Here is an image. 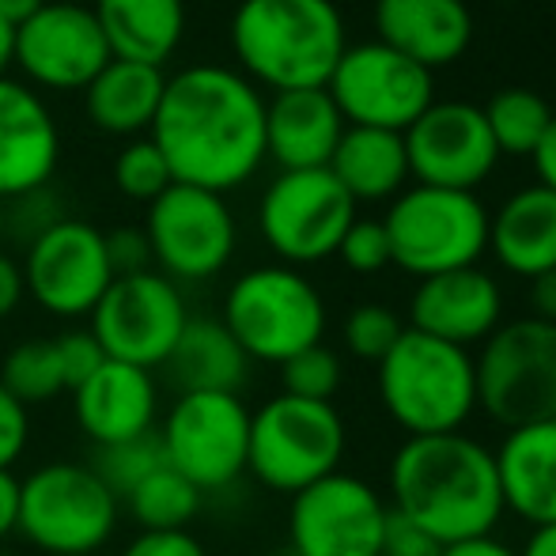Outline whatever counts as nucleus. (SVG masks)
<instances>
[{
    "instance_id": "1",
    "label": "nucleus",
    "mask_w": 556,
    "mask_h": 556,
    "mask_svg": "<svg viewBox=\"0 0 556 556\" xmlns=\"http://www.w3.org/2000/svg\"><path fill=\"white\" fill-rule=\"evenodd\" d=\"M170 178L227 193L247 186L265 163L262 88L227 65H190L167 76L163 103L148 129Z\"/></svg>"
},
{
    "instance_id": "2",
    "label": "nucleus",
    "mask_w": 556,
    "mask_h": 556,
    "mask_svg": "<svg viewBox=\"0 0 556 556\" xmlns=\"http://www.w3.org/2000/svg\"><path fill=\"white\" fill-rule=\"evenodd\" d=\"M390 511L443 545L496 534L504 522L496 454L466 432L413 435L390 458Z\"/></svg>"
},
{
    "instance_id": "3",
    "label": "nucleus",
    "mask_w": 556,
    "mask_h": 556,
    "mask_svg": "<svg viewBox=\"0 0 556 556\" xmlns=\"http://www.w3.org/2000/svg\"><path fill=\"white\" fill-rule=\"evenodd\" d=\"M349 50L344 15L333 0H239L231 53L254 88H326Z\"/></svg>"
},
{
    "instance_id": "4",
    "label": "nucleus",
    "mask_w": 556,
    "mask_h": 556,
    "mask_svg": "<svg viewBox=\"0 0 556 556\" xmlns=\"http://www.w3.org/2000/svg\"><path fill=\"white\" fill-rule=\"evenodd\" d=\"M379 402L387 417L413 435L462 432L477 413V367L473 352L446 344L440 337L409 330L379 359Z\"/></svg>"
},
{
    "instance_id": "5",
    "label": "nucleus",
    "mask_w": 556,
    "mask_h": 556,
    "mask_svg": "<svg viewBox=\"0 0 556 556\" xmlns=\"http://www.w3.org/2000/svg\"><path fill=\"white\" fill-rule=\"evenodd\" d=\"M117 522L122 500L84 462H46L20 481L15 534L42 556H99Z\"/></svg>"
},
{
    "instance_id": "6",
    "label": "nucleus",
    "mask_w": 556,
    "mask_h": 556,
    "mask_svg": "<svg viewBox=\"0 0 556 556\" xmlns=\"http://www.w3.org/2000/svg\"><path fill=\"white\" fill-rule=\"evenodd\" d=\"M220 323L231 330L250 364L280 367L295 352L323 344L326 300L292 265H257L231 280Z\"/></svg>"
},
{
    "instance_id": "7",
    "label": "nucleus",
    "mask_w": 556,
    "mask_h": 556,
    "mask_svg": "<svg viewBox=\"0 0 556 556\" xmlns=\"http://www.w3.org/2000/svg\"><path fill=\"white\" fill-rule=\"evenodd\" d=\"M349 428L333 402L273 394L250 413L247 473L269 492L295 496L341 469Z\"/></svg>"
},
{
    "instance_id": "8",
    "label": "nucleus",
    "mask_w": 556,
    "mask_h": 556,
    "mask_svg": "<svg viewBox=\"0 0 556 556\" xmlns=\"http://www.w3.org/2000/svg\"><path fill=\"white\" fill-rule=\"evenodd\" d=\"M382 227L394 265L417 280L469 269L489 250V208L477 193L417 182L397 193Z\"/></svg>"
},
{
    "instance_id": "9",
    "label": "nucleus",
    "mask_w": 556,
    "mask_h": 556,
    "mask_svg": "<svg viewBox=\"0 0 556 556\" xmlns=\"http://www.w3.org/2000/svg\"><path fill=\"white\" fill-rule=\"evenodd\" d=\"M477 409L522 428L556 417V326L538 318L504 323L477 344Z\"/></svg>"
},
{
    "instance_id": "10",
    "label": "nucleus",
    "mask_w": 556,
    "mask_h": 556,
    "mask_svg": "<svg viewBox=\"0 0 556 556\" xmlns=\"http://www.w3.org/2000/svg\"><path fill=\"white\" fill-rule=\"evenodd\" d=\"M163 462L193 489L224 492L247 473L250 409L239 394H178L155 428Z\"/></svg>"
},
{
    "instance_id": "11",
    "label": "nucleus",
    "mask_w": 556,
    "mask_h": 556,
    "mask_svg": "<svg viewBox=\"0 0 556 556\" xmlns=\"http://www.w3.org/2000/svg\"><path fill=\"white\" fill-rule=\"evenodd\" d=\"M144 235L152 247V269L178 288L220 277L239 247V224L224 193L182 182H170L148 205Z\"/></svg>"
},
{
    "instance_id": "12",
    "label": "nucleus",
    "mask_w": 556,
    "mask_h": 556,
    "mask_svg": "<svg viewBox=\"0 0 556 556\" xmlns=\"http://www.w3.org/2000/svg\"><path fill=\"white\" fill-rule=\"evenodd\" d=\"M356 220V201L330 175L318 170H280L262 193L257 231L285 265H315L337 254L344 231Z\"/></svg>"
},
{
    "instance_id": "13",
    "label": "nucleus",
    "mask_w": 556,
    "mask_h": 556,
    "mask_svg": "<svg viewBox=\"0 0 556 556\" xmlns=\"http://www.w3.org/2000/svg\"><path fill=\"white\" fill-rule=\"evenodd\" d=\"M186 323H190V307L182 288L163 273L144 269L132 277H114L99 307L91 311L88 330L106 359L155 371L175 352Z\"/></svg>"
},
{
    "instance_id": "14",
    "label": "nucleus",
    "mask_w": 556,
    "mask_h": 556,
    "mask_svg": "<svg viewBox=\"0 0 556 556\" xmlns=\"http://www.w3.org/2000/svg\"><path fill=\"white\" fill-rule=\"evenodd\" d=\"M326 91L341 111L344 125L390 132H405L435 103L432 73L382 42L349 46L337 61Z\"/></svg>"
},
{
    "instance_id": "15",
    "label": "nucleus",
    "mask_w": 556,
    "mask_h": 556,
    "mask_svg": "<svg viewBox=\"0 0 556 556\" xmlns=\"http://www.w3.org/2000/svg\"><path fill=\"white\" fill-rule=\"evenodd\" d=\"M390 504L356 473H337L307 484L288 507V549L300 556H379Z\"/></svg>"
},
{
    "instance_id": "16",
    "label": "nucleus",
    "mask_w": 556,
    "mask_h": 556,
    "mask_svg": "<svg viewBox=\"0 0 556 556\" xmlns=\"http://www.w3.org/2000/svg\"><path fill=\"white\" fill-rule=\"evenodd\" d=\"M23 285L27 295L53 318H91L106 288L114 285L111 257H106V231L96 224L65 216L42 231L23 257Z\"/></svg>"
},
{
    "instance_id": "17",
    "label": "nucleus",
    "mask_w": 556,
    "mask_h": 556,
    "mask_svg": "<svg viewBox=\"0 0 556 556\" xmlns=\"http://www.w3.org/2000/svg\"><path fill=\"white\" fill-rule=\"evenodd\" d=\"M111 61L96 12L73 0H46L27 23L12 30V65L30 88L84 91Z\"/></svg>"
},
{
    "instance_id": "18",
    "label": "nucleus",
    "mask_w": 556,
    "mask_h": 556,
    "mask_svg": "<svg viewBox=\"0 0 556 556\" xmlns=\"http://www.w3.org/2000/svg\"><path fill=\"white\" fill-rule=\"evenodd\" d=\"M402 137L409 152V175L420 186L473 193L500 163L484 111L462 99L432 103Z\"/></svg>"
},
{
    "instance_id": "19",
    "label": "nucleus",
    "mask_w": 556,
    "mask_h": 556,
    "mask_svg": "<svg viewBox=\"0 0 556 556\" xmlns=\"http://www.w3.org/2000/svg\"><path fill=\"white\" fill-rule=\"evenodd\" d=\"M76 428L99 446L129 443L160 428V382L155 371L103 359L80 387L73 390Z\"/></svg>"
},
{
    "instance_id": "20",
    "label": "nucleus",
    "mask_w": 556,
    "mask_h": 556,
    "mask_svg": "<svg viewBox=\"0 0 556 556\" xmlns=\"http://www.w3.org/2000/svg\"><path fill=\"white\" fill-rule=\"evenodd\" d=\"M500 326H504V292L481 265L425 277L413 288L409 330L473 352V344H484Z\"/></svg>"
},
{
    "instance_id": "21",
    "label": "nucleus",
    "mask_w": 556,
    "mask_h": 556,
    "mask_svg": "<svg viewBox=\"0 0 556 556\" xmlns=\"http://www.w3.org/2000/svg\"><path fill=\"white\" fill-rule=\"evenodd\" d=\"M61 160V129L30 84L0 76V205L46 190Z\"/></svg>"
},
{
    "instance_id": "22",
    "label": "nucleus",
    "mask_w": 556,
    "mask_h": 556,
    "mask_svg": "<svg viewBox=\"0 0 556 556\" xmlns=\"http://www.w3.org/2000/svg\"><path fill=\"white\" fill-rule=\"evenodd\" d=\"M344 129L349 125L326 88L277 91L265 99V160L280 170L330 167Z\"/></svg>"
},
{
    "instance_id": "23",
    "label": "nucleus",
    "mask_w": 556,
    "mask_h": 556,
    "mask_svg": "<svg viewBox=\"0 0 556 556\" xmlns=\"http://www.w3.org/2000/svg\"><path fill=\"white\" fill-rule=\"evenodd\" d=\"M375 35L432 73L469 50L473 15L466 0H375Z\"/></svg>"
},
{
    "instance_id": "24",
    "label": "nucleus",
    "mask_w": 556,
    "mask_h": 556,
    "mask_svg": "<svg viewBox=\"0 0 556 556\" xmlns=\"http://www.w3.org/2000/svg\"><path fill=\"white\" fill-rule=\"evenodd\" d=\"M504 511L530 522V530L556 522V417L507 428L496 451Z\"/></svg>"
},
{
    "instance_id": "25",
    "label": "nucleus",
    "mask_w": 556,
    "mask_h": 556,
    "mask_svg": "<svg viewBox=\"0 0 556 556\" xmlns=\"http://www.w3.org/2000/svg\"><path fill=\"white\" fill-rule=\"evenodd\" d=\"M489 250L511 277L534 280L556 269V193L522 186L489 216Z\"/></svg>"
},
{
    "instance_id": "26",
    "label": "nucleus",
    "mask_w": 556,
    "mask_h": 556,
    "mask_svg": "<svg viewBox=\"0 0 556 556\" xmlns=\"http://www.w3.org/2000/svg\"><path fill=\"white\" fill-rule=\"evenodd\" d=\"M111 58L163 68L186 38V0H96Z\"/></svg>"
},
{
    "instance_id": "27",
    "label": "nucleus",
    "mask_w": 556,
    "mask_h": 556,
    "mask_svg": "<svg viewBox=\"0 0 556 556\" xmlns=\"http://www.w3.org/2000/svg\"><path fill=\"white\" fill-rule=\"evenodd\" d=\"M163 367L178 394H239L250 379V356L220 318L190 315Z\"/></svg>"
},
{
    "instance_id": "28",
    "label": "nucleus",
    "mask_w": 556,
    "mask_h": 556,
    "mask_svg": "<svg viewBox=\"0 0 556 556\" xmlns=\"http://www.w3.org/2000/svg\"><path fill=\"white\" fill-rule=\"evenodd\" d=\"M167 76L155 65L111 58L106 68L84 88V106H88L91 125H99L111 137H137L152 129L155 111L163 103Z\"/></svg>"
},
{
    "instance_id": "29",
    "label": "nucleus",
    "mask_w": 556,
    "mask_h": 556,
    "mask_svg": "<svg viewBox=\"0 0 556 556\" xmlns=\"http://www.w3.org/2000/svg\"><path fill=\"white\" fill-rule=\"evenodd\" d=\"M330 175L352 201H390L409 182L405 137L390 129L349 125L330 160Z\"/></svg>"
},
{
    "instance_id": "30",
    "label": "nucleus",
    "mask_w": 556,
    "mask_h": 556,
    "mask_svg": "<svg viewBox=\"0 0 556 556\" xmlns=\"http://www.w3.org/2000/svg\"><path fill=\"white\" fill-rule=\"evenodd\" d=\"M201 492L186 481L178 469H170L163 462L155 473H148L129 496L122 500V507L132 515L140 530H190V522L201 511Z\"/></svg>"
},
{
    "instance_id": "31",
    "label": "nucleus",
    "mask_w": 556,
    "mask_h": 556,
    "mask_svg": "<svg viewBox=\"0 0 556 556\" xmlns=\"http://www.w3.org/2000/svg\"><path fill=\"white\" fill-rule=\"evenodd\" d=\"M484 111V122H489V132L496 140L500 155H534L538 144H542L545 129L553 122V111L542 96L527 88H507L496 91L489 99Z\"/></svg>"
},
{
    "instance_id": "32",
    "label": "nucleus",
    "mask_w": 556,
    "mask_h": 556,
    "mask_svg": "<svg viewBox=\"0 0 556 556\" xmlns=\"http://www.w3.org/2000/svg\"><path fill=\"white\" fill-rule=\"evenodd\" d=\"M0 382H4L27 409L65 394L68 379H65V364H61V352H58V337H30V341L15 344L4 356Z\"/></svg>"
},
{
    "instance_id": "33",
    "label": "nucleus",
    "mask_w": 556,
    "mask_h": 556,
    "mask_svg": "<svg viewBox=\"0 0 556 556\" xmlns=\"http://www.w3.org/2000/svg\"><path fill=\"white\" fill-rule=\"evenodd\" d=\"M111 175H114L117 193H125L129 201H144V205H152V201L175 182L167 160H163V152L155 148L152 137L129 140V144L114 155Z\"/></svg>"
},
{
    "instance_id": "34",
    "label": "nucleus",
    "mask_w": 556,
    "mask_h": 556,
    "mask_svg": "<svg viewBox=\"0 0 556 556\" xmlns=\"http://www.w3.org/2000/svg\"><path fill=\"white\" fill-rule=\"evenodd\" d=\"M341 356L326 344H311L280 364V394L303 397V402H333V394L341 390Z\"/></svg>"
},
{
    "instance_id": "35",
    "label": "nucleus",
    "mask_w": 556,
    "mask_h": 556,
    "mask_svg": "<svg viewBox=\"0 0 556 556\" xmlns=\"http://www.w3.org/2000/svg\"><path fill=\"white\" fill-rule=\"evenodd\" d=\"M163 466V451H160V440L152 435H140V440H129V443H114V446H99L96 469L99 477L106 481V489L114 492L117 500H125L148 473Z\"/></svg>"
},
{
    "instance_id": "36",
    "label": "nucleus",
    "mask_w": 556,
    "mask_h": 556,
    "mask_svg": "<svg viewBox=\"0 0 556 556\" xmlns=\"http://www.w3.org/2000/svg\"><path fill=\"white\" fill-rule=\"evenodd\" d=\"M402 333H405V323L387 303H359V307H352L349 315H344V326H341L344 349L356 359H367V364H379V359L394 349Z\"/></svg>"
},
{
    "instance_id": "37",
    "label": "nucleus",
    "mask_w": 556,
    "mask_h": 556,
    "mask_svg": "<svg viewBox=\"0 0 556 556\" xmlns=\"http://www.w3.org/2000/svg\"><path fill=\"white\" fill-rule=\"evenodd\" d=\"M337 257L344 262V269L364 273V277H371V273H382L387 265H394L382 220H359L356 216L349 231H344L341 247H337Z\"/></svg>"
},
{
    "instance_id": "38",
    "label": "nucleus",
    "mask_w": 556,
    "mask_h": 556,
    "mask_svg": "<svg viewBox=\"0 0 556 556\" xmlns=\"http://www.w3.org/2000/svg\"><path fill=\"white\" fill-rule=\"evenodd\" d=\"M58 220H65V213L58 208V198L50 193V186H46V190L27 193V198H20V201H8V205H4L8 235H12V239H23L27 247L42 231H50Z\"/></svg>"
},
{
    "instance_id": "39",
    "label": "nucleus",
    "mask_w": 556,
    "mask_h": 556,
    "mask_svg": "<svg viewBox=\"0 0 556 556\" xmlns=\"http://www.w3.org/2000/svg\"><path fill=\"white\" fill-rule=\"evenodd\" d=\"M30 409L0 382V469H12L27 454Z\"/></svg>"
},
{
    "instance_id": "40",
    "label": "nucleus",
    "mask_w": 556,
    "mask_h": 556,
    "mask_svg": "<svg viewBox=\"0 0 556 556\" xmlns=\"http://www.w3.org/2000/svg\"><path fill=\"white\" fill-rule=\"evenodd\" d=\"M106 257H111L114 277H132V273L152 269V247H148L144 227H114V231H106Z\"/></svg>"
},
{
    "instance_id": "41",
    "label": "nucleus",
    "mask_w": 556,
    "mask_h": 556,
    "mask_svg": "<svg viewBox=\"0 0 556 556\" xmlns=\"http://www.w3.org/2000/svg\"><path fill=\"white\" fill-rule=\"evenodd\" d=\"M58 352H61V364H65V379H68V394L103 364V349L99 341L91 337V330H65L58 333Z\"/></svg>"
},
{
    "instance_id": "42",
    "label": "nucleus",
    "mask_w": 556,
    "mask_h": 556,
    "mask_svg": "<svg viewBox=\"0 0 556 556\" xmlns=\"http://www.w3.org/2000/svg\"><path fill=\"white\" fill-rule=\"evenodd\" d=\"M446 545L440 538H432L428 530H420L417 522L402 519L390 511L387 534H382V553L379 556H443Z\"/></svg>"
},
{
    "instance_id": "43",
    "label": "nucleus",
    "mask_w": 556,
    "mask_h": 556,
    "mask_svg": "<svg viewBox=\"0 0 556 556\" xmlns=\"http://www.w3.org/2000/svg\"><path fill=\"white\" fill-rule=\"evenodd\" d=\"M122 556H208V549L190 530H140Z\"/></svg>"
},
{
    "instance_id": "44",
    "label": "nucleus",
    "mask_w": 556,
    "mask_h": 556,
    "mask_svg": "<svg viewBox=\"0 0 556 556\" xmlns=\"http://www.w3.org/2000/svg\"><path fill=\"white\" fill-rule=\"evenodd\" d=\"M27 300V285H23V265L0 250V318L15 315V307Z\"/></svg>"
},
{
    "instance_id": "45",
    "label": "nucleus",
    "mask_w": 556,
    "mask_h": 556,
    "mask_svg": "<svg viewBox=\"0 0 556 556\" xmlns=\"http://www.w3.org/2000/svg\"><path fill=\"white\" fill-rule=\"evenodd\" d=\"M20 527V477L12 469H0V545Z\"/></svg>"
},
{
    "instance_id": "46",
    "label": "nucleus",
    "mask_w": 556,
    "mask_h": 556,
    "mask_svg": "<svg viewBox=\"0 0 556 556\" xmlns=\"http://www.w3.org/2000/svg\"><path fill=\"white\" fill-rule=\"evenodd\" d=\"M530 318L538 323H549L556 326V269L542 273V277L530 280Z\"/></svg>"
},
{
    "instance_id": "47",
    "label": "nucleus",
    "mask_w": 556,
    "mask_h": 556,
    "mask_svg": "<svg viewBox=\"0 0 556 556\" xmlns=\"http://www.w3.org/2000/svg\"><path fill=\"white\" fill-rule=\"evenodd\" d=\"M530 160H534V167H538V182L556 193V114H553L549 129H545L542 144H538V152L530 155Z\"/></svg>"
},
{
    "instance_id": "48",
    "label": "nucleus",
    "mask_w": 556,
    "mask_h": 556,
    "mask_svg": "<svg viewBox=\"0 0 556 556\" xmlns=\"http://www.w3.org/2000/svg\"><path fill=\"white\" fill-rule=\"evenodd\" d=\"M443 556H519V549L507 545V542H500L496 534H484V538H469V542L446 545Z\"/></svg>"
},
{
    "instance_id": "49",
    "label": "nucleus",
    "mask_w": 556,
    "mask_h": 556,
    "mask_svg": "<svg viewBox=\"0 0 556 556\" xmlns=\"http://www.w3.org/2000/svg\"><path fill=\"white\" fill-rule=\"evenodd\" d=\"M519 556H556V522H553V527L530 530V538L522 542Z\"/></svg>"
},
{
    "instance_id": "50",
    "label": "nucleus",
    "mask_w": 556,
    "mask_h": 556,
    "mask_svg": "<svg viewBox=\"0 0 556 556\" xmlns=\"http://www.w3.org/2000/svg\"><path fill=\"white\" fill-rule=\"evenodd\" d=\"M42 4H46V0H0V20L15 30L20 23H27Z\"/></svg>"
},
{
    "instance_id": "51",
    "label": "nucleus",
    "mask_w": 556,
    "mask_h": 556,
    "mask_svg": "<svg viewBox=\"0 0 556 556\" xmlns=\"http://www.w3.org/2000/svg\"><path fill=\"white\" fill-rule=\"evenodd\" d=\"M8 65H12V27L0 20V76L8 73Z\"/></svg>"
},
{
    "instance_id": "52",
    "label": "nucleus",
    "mask_w": 556,
    "mask_h": 556,
    "mask_svg": "<svg viewBox=\"0 0 556 556\" xmlns=\"http://www.w3.org/2000/svg\"><path fill=\"white\" fill-rule=\"evenodd\" d=\"M4 239H8V227H4V205H0V250H4Z\"/></svg>"
},
{
    "instance_id": "53",
    "label": "nucleus",
    "mask_w": 556,
    "mask_h": 556,
    "mask_svg": "<svg viewBox=\"0 0 556 556\" xmlns=\"http://www.w3.org/2000/svg\"><path fill=\"white\" fill-rule=\"evenodd\" d=\"M273 556H300V553H295V549H277Z\"/></svg>"
},
{
    "instance_id": "54",
    "label": "nucleus",
    "mask_w": 556,
    "mask_h": 556,
    "mask_svg": "<svg viewBox=\"0 0 556 556\" xmlns=\"http://www.w3.org/2000/svg\"><path fill=\"white\" fill-rule=\"evenodd\" d=\"M496 4H519V0H496Z\"/></svg>"
},
{
    "instance_id": "55",
    "label": "nucleus",
    "mask_w": 556,
    "mask_h": 556,
    "mask_svg": "<svg viewBox=\"0 0 556 556\" xmlns=\"http://www.w3.org/2000/svg\"><path fill=\"white\" fill-rule=\"evenodd\" d=\"M0 556H8V553H4V545H0Z\"/></svg>"
}]
</instances>
